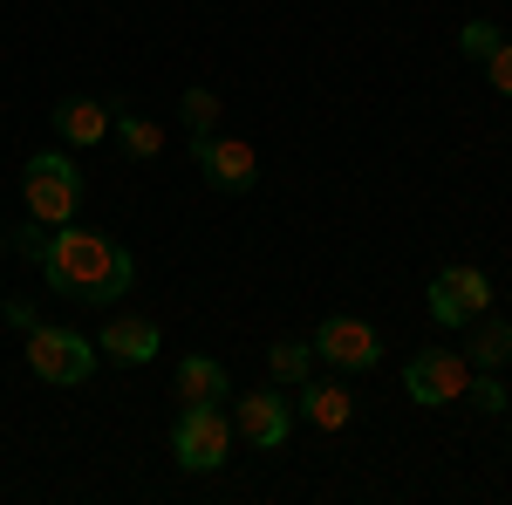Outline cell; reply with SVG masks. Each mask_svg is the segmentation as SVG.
I'll list each match as a JSON object with an SVG mask.
<instances>
[{
    "mask_svg": "<svg viewBox=\"0 0 512 505\" xmlns=\"http://www.w3.org/2000/svg\"><path fill=\"white\" fill-rule=\"evenodd\" d=\"M7 239H14V246H21V253H28V260L41 267V246H48V226H41V219H28L21 233H7Z\"/></svg>",
    "mask_w": 512,
    "mask_h": 505,
    "instance_id": "cell-21",
    "label": "cell"
},
{
    "mask_svg": "<svg viewBox=\"0 0 512 505\" xmlns=\"http://www.w3.org/2000/svg\"><path fill=\"white\" fill-rule=\"evenodd\" d=\"M233 451V424L219 417V403H185L171 424V458L185 471H219Z\"/></svg>",
    "mask_w": 512,
    "mask_h": 505,
    "instance_id": "cell-3",
    "label": "cell"
},
{
    "mask_svg": "<svg viewBox=\"0 0 512 505\" xmlns=\"http://www.w3.org/2000/svg\"><path fill=\"white\" fill-rule=\"evenodd\" d=\"M185 123H192L198 137L219 130V96H212V89H185Z\"/></svg>",
    "mask_w": 512,
    "mask_h": 505,
    "instance_id": "cell-17",
    "label": "cell"
},
{
    "mask_svg": "<svg viewBox=\"0 0 512 505\" xmlns=\"http://www.w3.org/2000/svg\"><path fill=\"white\" fill-rule=\"evenodd\" d=\"M28 369H35L41 383H89L96 376V342L76 335V328H28Z\"/></svg>",
    "mask_w": 512,
    "mask_h": 505,
    "instance_id": "cell-4",
    "label": "cell"
},
{
    "mask_svg": "<svg viewBox=\"0 0 512 505\" xmlns=\"http://www.w3.org/2000/svg\"><path fill=\"white\" fill-rule=\"evenodd\" d=\"M233 430L253 444V451H280V444H287V430H294V410L280 403L274 389H253V396H239Z\"/></svg>",
    "mask_w": 512,
    "mask_h": 505,
    "instance_id": "cell-9",
    "label": "cell"
},
{
    "mask_svg": "<svg viewBox=\"0 0 512 505\" xmlns=\"http://www.w3.org/2000/svg\"><path fill=\"white\" fill-rule=\"evenodd\" d=\"M315 355L328 369H376L383 362V342H376V328L369 321H355V314H328L315 328Z\"/></svg>",
    "mask_w": 512,
    "mask_h": 505,
    "instance_id": "cell-8",
    "label": "cell"
},
{
    "mask_svg": "<svg viewBox=\"0 0 512 505\" xmlns=\"http://www.w3.org/2000/svg\"><path fill=\"white\" fill-rule=\"evenodd\" d=\"M492 308V280L478 267H444L431 280V314H437V328H472L478 314Z\"/></svg>",
    "mask_w": 512,
    "mask_h": 505,
    "instance_id": "cell-7",
    "label": "cell"
},
{
    "mask_svg": "<svg viewBox=\"0 0 512 505\" xmlns=\"http://www.w3.org/2000/svg\"><path fill=\"white\" fill-rule=\"evenodd\" d=\"M0 253H7V233H0Z\"/></svg>",
    "mask_w": 512,
    "mask_h": 505,
    "instance_id": "cell-22",
    "label": "cell"
},
{
    "mask_svg": "<svg viewBox=\"0 0 512 505\" xmlns=\"http://www.w3.org/2000/svg\"><path fill=\"white\" fill-rule=\"evenodd\" d=\"M403 389H410V403H458L465 389H472V362L458 349H424L403 362Z\"/></svg>",
    "mask_w": 512,
    "mask_h": 505,
    "instance_id": "cell-5",
    "label": "cell"
},
{
    "mask_svg": "<svg viewBox=\"0 0 512 505\" xmlns=\"http://www.w3.org/2000/svg\"><path fill=\"white\" fill-rule=\"evenodd\" d=\"M267 369H274V383H308V369H315V342H274L267 349Z\"/></svg>",
    "mask_w": 512,
    "mask_h": 505,
    "instance_id": "cell-15",
    "label": "cell"
},
{
    "mask_svg": "<svg viewBox=\"0 0 512 505\" xmlns=\"http://www.w3.org/2000/svg\"><path fill=\"white\" fill-rule=\"evenodd\" d=\"M301 417H308L315 430H342L355 417V396H349V389H335V383H315L308 396H301Z\"/></svg>",
    "mask_w": 512,
    "mask_h": 505,
    "instance_id": "cell-14",
    "label": "cell"
},
{
    "mask_svg": "<svg viewBox=\"0 0 512 505\" xmlns=\"http://www.w3.org/2000/svg\"><path fill=\"white\" fill-rule=\"evenodd\" d=\"M192 157H198V171H205V185H219V192H253L260 185V151L253 144H239V137H192Z\"/></svg>",
    "mask_w": 512,
    "mask_h": 505,
    "instance_id": "cell-6",
    "label": "cell"
},
{
    "mask_svg": "<svg viewBox=\"0 0 512 505\" xmlns=\"http://www.w3.org/2000/svg\"><path fill=\"white\" fill-rule=\"evenodd\" d=\"M96 349L110 355V362H123V369H137V362H151V355L164 349L158 321H144V314H117L103 335H96Z\"/></svg>",
    "mask_w": 512,
    "mask_h": 505,
    "instance_id": "cell-10",
    "label": "cell"
},
{
    "mask_svg": "<svg viewBox=\"0 0 512 505\" xmlns=\"http://www.w3.org/2000/svg\"><path fill=\"white\" fill-rule=\"evenodd\" d=\"M465 362H472V369H499V362H512V321H499L492 308L478 314L472 342H465Z\"/></svg>",
    "mask_w": 512,
    "mask_h": 505,
    "instance_id": "cell-13",
    "label": "cell"
},
{
    "mask_svg": "<svg viewBox=\"0 0 512 505\" xmlns=\"http://www.w3.org/2000/svg\"><path fill=\"white\" fill-rule=\"evenodd\" d=\"M499 28H492V21H465V35H458V48H465V55H472V62H485V55H492V48H499Z\"/></svg>",
    "mask_w": 512,
    "mask_h": 505,
    "instance_id": "cell-18",
    "label": "cell"
},
{
    "mask_svg": "<svg viewBox=\"0 0 512 505\" xmlns=\"http://www.w3.org/2000/svg\"><path fill=\"white\" fill-rule=\"evenodd\" d=\"M485 76H492V89H499V96H512V41H499V48L485 55Z\"/></svg>",
    "mask_w": 512,
    "mask_h": 505,
    "instance_id": "cell-20",
    "label": "cell"
},
{
    "mask_svg": "<svg viewBox=\"0 0 512 505\" xmlns=\"http://www.w3.org/2000/svg\"><path fill=\"white\" fill-rule=\"evenodd\" d=\"M465 396H472L478 410H492V417H499V410H506V389H499V369H485V376H472V389H465Z\"/></svg>",
    "mask_w": 512,
    "mask_h": 505,
    "instance_id": "cell-19",
    "label": "cell"
},
{
    "mask_svg": "<svg viewBox=\"0 0 512 505\" xmlns=\"http://www.w3.org/2000/svg\"><path fill=\"white\" fill-rule=\"evenodd\" d=\"M41 273L55 294L69 301H89V308H110L117 294H130V253H123L110 233L96 226H48V246H41Z\"/></svg>",
    "mask_w": 512,
    "mask_h": 505,
    "instance_id": "cell-1",
    "label": "cell"
},
{
    "mask_svg": "<svg viewBox=\"0 0 512 505\" xmlns=\"http://www.w3.org/2000/svg\"><path fill=\"white\" fill-rule=\"evenodd\" d=\"M117 137H123V151H130V157H158L164 151V130H158V123H144V117H130V110H117Z\"/></svg>",
    "mask_w": 512,
    "mask_h": 505,
    "instance_id": "cell-16",
    "label": "cell"
},
{
    "mask_svg": "<svg viewBox=\"0 0 512 505\" xmlns=\"http://www.w3.org/2000/svg\"><path fill=\"white\" fill-rule=\"evenodd\" d=\"M110 123H117V110L96 103V96H62V103H55V137H62V144H103Z\"/></svg>",
    "mask_w": 512,
    "mask_h": 505,
    "instance_id": "cell-11",
    "label": "cell"
},
{
    "mask_svg": "<svg viewBox=\"0 0 512 505\" xmlns=\"http://www.w3.org/2000/svg\"><path fill=\"white\" fill-rule=\"evenodd\" d=\"M178 403H226V362L185 355L178 362Z\"/></svg>",
    "mask_w": 512,
    "mask_h": 505,
    "instance_id": "cell-12",
    "label": "cell"
},
{
    "mask_svg": "<svg viewBox=\"0 0 512 505\" xmlns=\"http://www.w3.org/2000/svg\"><path fill=\"white\" fill-rule=\"evenodd\" d=\"M21 198H28V219L41 226H69L82 205V171L69 151H35L21 171Z\"/></svg>",
    "mask_w": 512,
    "mask_h": 505,
    "instance_id": "cell-2",
    "label": "cell"
}]
</instances>
